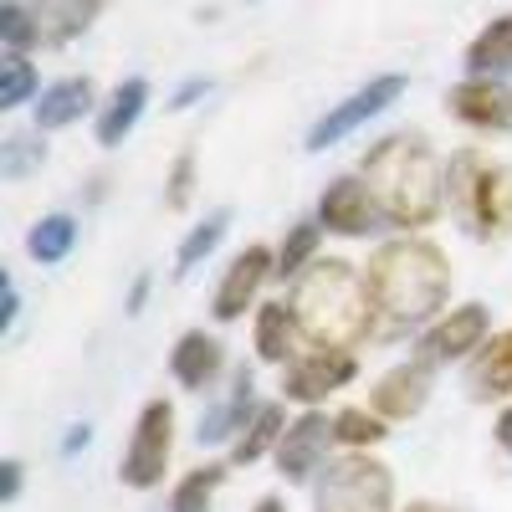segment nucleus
<instances>
[{
    "label": "nucleus",
    "mask_w": 512,
    "mask_h": 512,
    "mask_svg": "<svg viewBox=\"0 0 512 512\" xmlns=\"http://www.w3.org/2000/svg\"><path fill=\"white\" fill-rule=\"evenodd\" d=\"M369 190L379 200V210L395 226H425L441 210V175H436V154L425 149V139L415 134H395L384 139L369 159H364Z\"/></svg>",
    "instance_id": "1"
},
{
    "label": "nucleus",
    "mask_w": 512,
    "mask_h": 512,
    "mask_svg": "<svg viewBox=\"0 0 512 512\" xmlns=\"http://www.w3.org/2000/svg\"><path fill=\"white\" fill-rule=\"evenodd\" d=\"M292 318L313 344L349 349L369 333V282H359L349 262H318L297 282Z\"/></svg>",
    "instance_id": "2"
},
{
    "label": "nucleus",
    "mask_w": 512,
    "mask_h": 512,
    "mask_svg": "<svg viewBox=\"0 0 512 512\" xmlns=\"http://www.w3.org/2000/svg\"><path fill=\"white\" fill-rule=\"evenodd\" d=\"M446 287H451L446 256L431 241H390L369 262V297H374V308H384L395 323L436 313Z\"/></svg>",
    "instance_id": "3"
},
{
    "label": "nucleus",
    "mask_w": 512,
    "mask_h": 512,
    "mask_svg": "<svg viewBox=\"0 0 512 512\" xmlns=\"http://www.w3.org/2000/svg\"><path fill=\"white\" fill-rule=\"evenodd\" d=\"M451 205L461 210V221L472 236H502L507 216H512V195H507V175L497 164L477 159V154H456L451 164Z\"/></svg>",
    "instance_id": "4"
},
{
    "label": "nucleus",
    "mask_w": 512,
    "mask_h": 512,
    "mask_svg": "<svg viewBox=\"0 0 512 512\" xmlns=\"http://www.w3.org/2000/svg\"><path fill=\"white\" fill-rule=\"evenodd\" d=\"M318 512H390V472L379 461H333L318 482Z\"/></svg>",
    "instance_id": "5"
},
{
    "label": "nucleus",
    "mask_w": 512,
    "mask_h": 512,
    "mask_svg": "<svg viewBox=\"0 0 512 512\" xmlns=\"http://www.w3.org/2000/svg\"><path fill=\"white\" fill-rule=\"evenodd\" d=\"M400 93H405V77H395V72H390V77H374L369 88H359L354 98L338 103L328 118H318V128L308 134V149H328V144H338L344 134H354L359 123H369L374 113H384V108H390Z\"/></svg>",
    "instance_id": "6"
},
{
    "label": "nucleus",
    "mask_w": 512,
    "mask_h": 512,
    "mask_svg": "<svg viewBox=\"0 0 512 512\" xmlns=\"http://www.w3.org/2000/svg\"><path fill=\"white\" fill-rule=\"evenodd\" d=\"M169 425H175V415H169L164 400H154V405L139 415L134 446H128V456H123V482H128V487H154V482L164 477V461H169Z\"/></svg>",
    "instance_id": "7"
},
{
    "label": "nucleus",
    "mask_w": 512,
    "mask_h": 512,
    "mask_svg": "<svg viewBox=\"0 0 512 512\" xmlns=\"http://www.w3.org/2000/svg\"><path fill=\"white\" fill-rule=\"evenodd\" d=\"M451 113L472 128H502L507 134L512 128V93L492 77H472V82H461V88H451Z\"/></svg>",
    "instance_id": "8"
},
{
    "label": "nucleus",
    "mask_w": 512,
    "mask_h": 512,
    "mask_svg": "<svg viewBox=\"0 0 512 512\" xmlns=\"http://www.w3.org/2000/svg\"><path fill=\"white\" fill-rule=\"evenodd\" d=\"M108 6V0H31V16H36V31L41 41H52V47H67L72 36H82L98 11Z\"/></svg>",
    "instance_id": "9"
},
{
    "label": "nucleus",
    "mask_w": 512,
    "mask_h": 512,
    "mask_svg": "<svg viewBox=\"0 0 512 512\" xmlns=\"http://www.w3.org/2000/svg\"><path fill=\"white\" fill-rule=\"evenodd\" d=\"M344 379H354V359L338 354V349H323V354H313V359H303V364H292L287 395H292V400H318V395L338 390Z\"/></svg>",
    "instance_id": "10"
},
{
    "label": "nucleus",
    "mask_w": 512,
    "mask_h": 512,
    "mask_svg": "<svg viewBox=\"0 0 512 512\" xmlns=\"http://www.w3.org/2000/svg\"><path fill=\"white\" fill-rule=\"evenodd\" d=\"M318 216L328 231L359 236V231H369V216H374V190H364L359 180H338V185H328Z\"/></svg>",
    "instance_id": "11"
},
{
    "label": "nucleus",
    "mask_w": 512,
    "mask_h": 512,
    "mask_svg": "<svg viewBox=\"0 0 512 512\" xmlns=\"http://www.w3.org/2000/svg\"><path fill=\"white\" fill-rule=\"evenodd\" d=\"M323 446H328V420H323V415H303V420H297L292 431L282 436V477L303 482V477L313 472V461L323 456Z\"/></svg>",
    "instance_id": "12"
},
{
    "label": "nucleus",
    "mask_w": 512,
    "mask_h": 512,
    "mask_svg": "<svg viewBox=\"0 0 512 512\" xmlns=\"http://www.w3.org/2000/svg\"><path fill=\"white\" fill-rule=\"evenodd\" d=\"M262 277H267V251H262V246L241 251V256H236V267H231V277H226L221 292H216V313H221V318H241V308L256 297Z\"/></svg>",
    "instance_id": "13"
},
{
    "label": "nucleus",
    "mask_w": 512,
    "mask_h": 512,
    "mask_svg": "<svg viewBox=\"0 0 512 512\" xmlns=\"http://www.w3.org/2000/svg\"><path fill=\"white\" fill-rule=\"evenodd\" d=\"M88 108H93V82H88V77H67V82H57V88L41 93V103H36V128H67V123H77Z\"/></svg>",
    "instance_id": "14"
},
{
    "label": "nucleus",
    "mask_w": 512,
    "mask_h": 512,
    "mask_svg": "<svg viewBox=\"0 0 512 512\" xmlns=\"http://www.w3.org/2000/svg\"><path fill=\"white\" fill-rule=\"evenodd\" d=\"M482 333H487V313L482 308H456L431 338H425V354L431 359H456L466 349H477Z\"/></svg>",
    "instance_id": "15"
},
{
    "label": "nucleus",
    "mask_w": 512,
    "mask_h": 512,
    "mask_svg": "<svg viewBox=\"0 0 512 512\" xmlns=\"http://www.w3.org/2000/svg\"><path fill=\"white\" fill-rule=\"evenodd\" d=\"M374 405L384 410V415H415L420 405H425V369L420 364H400V369H390L379 379V390H374Z\"/></svg>",
    "instance_id": "16"
},
{
    "label": "nucleus",
    "mask_w": 512,
    "mask_h": 512,
    "mask_svg": "<svg viewBox=\"0 0 512 512\" xmlns=\"http://www.w3.org/2000/svg\"><path fill=\"white\" fill-rule=\"evenodd\" d=\"M512 390V333H497L492 344L482 349V359L472 364V395L492 400Z\"/></svg>",
    "instance_id": "17"
},
{
    "label": "nucleus",
    "mask_w": 512,
    "mask_h": 512,
    "mask_svg": "<svg viewBox=\"0 0 512 512\" xmlns=\"http://www.w3.org/2000/svg\"><path fill=\"white\" fill-rule=\"evenodd\" d=\"M144 103H149V82L144 77H128L123 88L113 93V103H108V113L98 118V144H118L128 128L139 123V113H144Z\"/></svg>",
    "instance_id": "18"
},
{
    "label": "nucleus",
    "mask_w": 512,
    "mask_h": 512,
    "mask_svg": "<svg viewBox=\"0 0 512 512\" xmlns=\"http://www.w3.org/2000/svg\"><path fill=\"white\" fill-rule=\"evenodd\" d=\"M472 72H512V16H497L466 52Z\"/></svg>",
    "instance_id": "19"
},
{
    "label": "nucleus",
    "mask_w": 512,
    "mask_h": 512,
    "mask_svg": "<svg viewBox=\"0 0 512 512\" xmlns=\"http://www.w3.org/2000/svg\"><path fill=\"white\" fill-rule=\"evenodd\" d=\"M216 369H221V349L210 344L205 333L180 338V349H175V374H180L185 384H195V390H200V384H205L210 374H216Z\"/></svg>",
    "instance_id": "20"
},
{
    "label": "nucleus",
    "mask_w": 512,
    "mask_h": 512,
    "mask_svg": "<svg viewBox=\"0 0 512 512\" xmlns=\"http://www.w3.org/2000/svg\"><path fill=\"white\" fill-rule=\"evenodd\" d=\"M256 349H262V359H287V349H292V313L287 308H262Z\"/></svg>",
    "instance_id": "21"
},
{
    "label": "nucleus",
    "mask_w": 512,
    "mask_h": 512,
    "mask_svg": "<svg viewBox=\"0 0 512 512\" xmlns=\"http://www.w3.org/2000/svg\"><path fill=\"white\" fill-rule=\"evenodd\" d=\"M72 236H77V226H72L67 216H47V221L31 231V256H41V262H62L67 246H72Z\"/></svg>",
    "instance_id": "22"
},
{
    "label": "nucleus",
    "mask_w": 512,
    "mask_h": 512,
    "mask_svg": "<svg viewBox=\"0 0 512 512\" xmlns=\"http://www.w3.org/2000/svg\"><path fill=\"white\" fill-rule=\"evenodd\" d=\"M31 88H36L31 62H26L21 52H6V62H0V108L26 103V98H31Z\"/></svg>",
    "instance_id": "23"
},
{
    "label": "nucleus",
    "mask_w": 512,
    "mask_h": 512,
    "mask_svg": "<svg viewBox=\"0 0 512 512\" xmlns=\"http://www.w3.org/2000/svg\"><path fill=\"white\" fill-rule=\"evenodd\" d=\"M0 36H6V47H11V52H26L31 41H41L31 6H21V0H6V6H0Z\"/></svg>",
    "instance_id": "24"
},
{
    "label": "nucleus",
    "mask_w": 512,
    "mask_h": 512,
    "mask_svg": "<svg viewBox=\"0 0 512 512\" xmlns=\"http://www.w3.org/2000/svg\"><path fill=\"white\" fill-rule=\"evenodd\" d=\"M277 431H282V410L277 405H267V410H256V420H251V436H241V446H236V461H256L272 441H277Z\"/></svg>",
    "instance_id": "25"
},
{
    "label": "nucleus",
    "mask_w": 512,
    "mask_h": 512,
    "mask_svg": "<svg viewBox=\"0 0 512 512\" xmlns=\"http://www.w3.org/2000/svg\"><path fill=\"white\" fill-rule=\"evenodd\" d=\"M333 436H344L349 446H374L384 436V425L374 415H364V410H344V415H338V425H333Z\"/></svg>",
    "instance_id": "26"
},
{
    "label": "nucleus",
    "mask_w": 512,
    "mask_h": 512,
    "mask_svg": "<svg viewBox=\"0 0 512 512\" xmlns=\"http://www.w3.org/2000/svg\"><path fill=\"white\" fill-rule=\"evenodd\" d=\"M221 231H226V210H216V216H210V221H205V226H200V231H195V236L180 246V272H190V267L200 262V256L221 241Z\"/></svg>",
    "instance_id": "27"
},
{
    "label": "nucleus",
    "mask_w": 512,
    "mask_h": 512,
    "mask_svg": "<svg viewBox=\"0 0 512 512\" xmlns=\"http://www.w3.org/2000/svg\"><path fill=\"white\" fill-rule=\"evenodd\" d=\"M216 482H221V472H210V466H205V472H195V477L175 492V507H169V512H205V502H210V492H216Z\"/></svg>",
    "instance_id": "28"
},
{
    "label": "nucleus",
    "mask_w": 512,
    "mask_h": 512,
    "mask_svg": "<svg viewBox=\"0 0 512 512\" xmlns=\"http://www.w3.org/2000/svg\"><path fill=\"white\" fill-rule=\"evenodd\" d=\"M246 400H251V379L241 374V379H236V400H231V405H226L221 415H210V420L200 425V441H221V436L231 431V420H236V415L246 410Z\"/></svg>",
    "instance_id": "29"
},
{
    "label": "nucleus",
    "mask_w": 512,
    "mask_h": 512,
    "mask_svg": "<svg viewBox=\"0 0 512 512\" xmlns=\"http://www.w3.org/2000/svg\"><path fill=\"white\" fill-rule=\"evenodd\" d=\"M313 246H318V231H313V226H297V231H292V241L282 246V277H287V272H297V267H303Z\"/></svg>",
    "instance_id": "30"
},
{
    "label": "nucleus",
    "mask_w": 512,
    "mask_h": 512,
    "mask_svg": "<svg viewBox=\"0 0 512 512\" xmlns=\"http://www.w3.org/2000/svg\"><path fill=\"white\" fill-rule=\"evenodd\" d=\"M31 159H36V144H31V139H6V159H0V175H6V180L26 175Z\"/></svg>",
    "instance_id": "31"
},
{
    "label": "nucleus",
    "mask_w": 512,
    "mask_h": 512,
    "mask_svg": "<svg viewBox=\"0 0 512 512\" xmlns=\"http://www.w3.org/2000/svg\"><path fill=\"white\" fill-rule=\"evenodd\" d=\"M190 175H195V159L185 154V159L175 164V175H169V205H185V200H190Z\"/></svg>",
    "instance_id": "32"
},
{
    "label": "nucleus",
    "mask_w": 512,
    "mask_h": 512,
    "mask_svg": "<svg viewBox=\"0 0 512 512\" xmlns=\"http://www.w3.org/2000/svg\"><path fill=\"white\" fill-rule=\"evenodd\" d=\"M16 492H21V466L6 461V497H16Z\"/></svg>",
    "instance_id": "33"
},
{
    "label": "nucleus",
    "mask_w": 512,
    "mask_h": 512,
    "mask_svg": "<svg viewBox=\"0 0 512 512\" xmlns=\"http://www.w3.org/2000/svg\"><path fill=\"white\" fill-rule=\"evenodd\" d=\"M497 441H502V446H507V451H512V410H507V415H502V420H497Z\"/></svg>",
    "instance_id": "34"
},
{
    "label": "nucleus",
    "mask_w": 512,
    "mask_h": 512,
    "mask_svg": "<svg viewBox=\"0 0 512 512\" xmlns=\"http://www.w3.org/2000/svg\"><path fill=\"white\" fill-rule=\"evenodd\" d=\"M256 512H282V502H277V497H267V502H262V507H256Z\"/></svg>",
    "instance_id": "35"
},
{
    "label": "nucleus",
    "mask_w": 512,
    "mask_h": 512,
    "mask_svg": "<svg viewBox=\"0 0 512 512\" xmlns=\"http://www.w3.org/2000/svg\"><path fill=\"white\" fill-rule=\"evenodd\" d=\"M410 512H441V507H431V502H415Z\"/></svg>",
    "instance_id": "36"
}]
</instances>
